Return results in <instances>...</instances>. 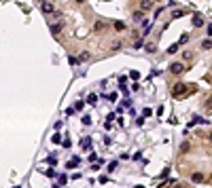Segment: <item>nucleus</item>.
Returning a JSON list of instances; mask_svg holds the SVG:
<instances>
[{
	"mask_svg": "<svg viewBox=\"0 0 212 188\" xmlns=\"http://www.w3.org/2000/svg\"><path fill=\"white\" fill-rule=\"evenodd\" d=\"M187 89H191V87H187V85H182V83H178V85H174L172 87V97H176V100H178V97H184L187 95L189 91Z\"/></svg>",
	"mask_w": 212,
	"mask_h": 188,
	"instance_id": "1",
	"label": "nucleus"
},
{
	"mask_svg": "<svg viewBox=\"0 0 212 188\" xmlns=\"http://www.w3.org/2000/svg\"><path fill=\"white\" fill-rule=\"evenodd\" d=\"M170 72H172V74H182V72H184V64H180V61H174V64L170 66Z\"/></svg>",
	"mask_w": 212,
	"mask_h": 188,
	"instance_id": "2",
	"label": "nucleus"
},
{
	"mask_svg": "<svg viewBox=\"0 0 212 188\" xmlns=\"http://www.w3.org/2000/svg\"><path fill=\"white\" fill-rule=\"evenodd\" d=\"M40 11L47 13V15H51V13H55V6H53L51 2H40Z\"/></svg>",
	"mask_w": 212,
	"mask_h": 188,
	"instance_id": "3",
	"label": "nucleus"
},
{
	"mask_svg": "<svg viewBox=\"0 0 212 188\" xmlns=\"http://www.w3.org/2000/svg\"><path fill=\"white\" fill-rule=\"evenodd\" d=\"M193 25H195V28H201V25H204V17H201L199 13L193 15Z\"/></svg>",
	"mask_w": 212,
	"mask_h": 188,
	"instance_id": "4",
	"label": "nucleus"
},
{
	"mask_svg": "<svg viewBox=\"0 0 212 188\" xmlns=\"http://www.w3.org/2000/svg\"><path fill=\"white\" fill-rule=\"evenodd\" d=\"M151 6H153V0H142V2H140L142 11H151Z\"/></svg>",
	"mask_w": 212,
	"mask_h": 188,
	"instance_id": "5",
	"label": "nucleus"
},
{
	"mask_svg": "<svg viewBox=\"0 0 212 188\" xmlns=\"http://www.w3.org/2000/svg\"><path fill=\"white\" fill-rule=\"evenodd\" d=\"M191 182H193V184L204 182V175H201V173H193V175H191Z\"/></svg>",
	"mask_w": 212,
	"mask_h": 188,
	"instance_id": "6",
	"label": "nucleus"
},
{
	"mask_svg": "<svg viewBox=\"0 0 212 188\" xmlns=\"http://www.w3.org/2000/svg\"><path fill=\"white\" fill-rule=\"evenodd\" d=\"M61 28H64L61 23H53V25H51V34H59V32H61Z\"/></svg>",
	"mask_w": 212,
	"mask_h": 188,
	"instance_id": "7",
	"label": "nucleus"
},
{
	"mask_svg": "<svg viewBox=\"0 0 212 188\" xmlns=\"http://www.w3.org/2000/svg\"><path fill=\"white\" fill-rule=\"evenodd\" d=\"M76 165H78V159H70L68 163H66V167H68V169H74Z\"/></svg>",
	"mask_w": 212,
	"mask_h": 188,
	"instance_id": "8",
	"label": "nucleus"
},
{
	"mask_svg": "<svg viewBox=\"0 0 212 188\" xmlns=\"http://www.w3.org/2000/svg\"><path fill=\"white\" fill-rule=\"evenodd\" d=\"M144 51H146V53H155V51H157V47L148 42V44H144Z\"/></svg>",
	"mask_w": 212,
	"mask_h": 188,
	"instance_id": "9",
	"label": "nucleus"
},
{
	"mask_svg": "<svg viewBox=\"0 0 212 188\" xmlns=\"http://www.w3.org/2000/svg\"><path fill=\"white\" fill-rule=\"evenodd\" d=\"M95 102H98V95H95V93H91L89 97H87V104H91V106H93Z\"/></svg>",
	"mask_w": 212,
	"mask_h": 188,
	"instance_id": "10",
	"label": "nucleus"
},
{
	"mask_svg": "<svg viewBox=\"0 0 212 188\" xmlns=\"http://www.w3.org/2000/svg\"><path fill=\"white\" fill-rule=\"evenodd\" d=\"M114 30H125V23H123V21H114Z\"/></svg>",
	"mask_w": 212,
	"mask_h": 188,
	"instance_id": "11",
	"label": "nucleus"
},
{
	"mask_svg": "<svg viewBox=\"0 0 212 188\" xmlns=\"http://www.w3.org/2000/svg\"><path fill=\"white\" fill-rule=\"evenodd\" d=\"M182 59H184V61L193 59V53H191V51H184V53H182Z\"/></svg>",
	"mask_w": 212,
	"mask_h": 188,
	"instance_id": "12",
	"label": "nucleus"
},
{
	"mask_svg": "<svg viewBox=\"0 0 212 188\" xmlns=\"http://www.w3.org/2000/svg\"><path fill=\"white\" fill-rule=\"evenodd\" d=\"M110 49H112V51H117V49H121V40H114V42L110 44Z\"/></svg>",
	"mask_w": 212,
	"mask_h": 188,
	"instance_id": "13",
	"label": "nucleus"
},
{
	"mask_svg": "<svg viewBox=\"0 0 212 188\" xmlns=\"http://www.w3.org/2000/svg\"><path fill=\"white\" fill-rule=\"evenodd\" d=\"M178 47H180V42H176V44H172V47H170V49H167V53H176V51H178Z\"/></svg>",
	"mask_w": 212,
	"mask_h": 188,
	"instance_id": "14",
	"label": "nucleus"
},
{
	"mask_svg": "<svg viewBox=\"0 0 212 188\" xmlns=\"http://www.w3.org/2000/svg\"><path fill=\"white\" fill-rule=\"evenodd\" d=\"M87 59H89V53L83 51V53H81V57H78V61H87Z\"/></svg>",
	"mask_w": 212,
	"mask_h": 188,
	"instance_id": "15",
	"label": "nucleus"
},
{
	"mask_svg": "<svg viewBox=\"0 0 212 188\" xmlns=\"http://www.w3.org/2000/svg\"><path fill=\"white\" fill-rule=\"evenodd\" d=\"M201 49H212V40H204L201 42Z\"/></svg>",
	"mask_w": 212,
	"mask_h": 188,
	"instance_id": "16",
	"label": "nucleus"
},
{
	"mask_svg": "<svg viewBox=\"0 0 212 188\" xmlns=\"http://www.w3.org/2000/svg\"><path fill=\"white\" fill-rule=\"evenodd\" d=\"M142 13H144V11H142V8H140V11H138V13H134V19H136V21H138V19H142Z\"/></svg>",
	"mask_w": 212,
	"mask_h": 188,
	"instance_id": "17",
	"label": "nucleus"
},
{
	"mask_svg": "<svg viewBox=\"0 0 212 188\" xmlns=\"http://www.w3.org/2000/svg\"><path fill=\"white\" fill-rule=\"evenodd\" d=\"M89 144H91V137H85L83 140V148H89Z\"/></svg>",
	"mask_w": 212,
	"mask_h": 188,
	"instance_id": "18",
	"label": "nucleus"
},
{
	"mask_svg": "<svg viewBox=\"0 0 212 188\" xmlns=\"http://www.w3.org/2000/svg\"><path fill=\"white\" fill-rule=\"evenodd\" d=\"M180 150L187 152V150H189V142H182V144H180Z\"/></svg>",
	"mask_w": 212,
	"mask_h": 188,
	"instance_id": "19",
	"label": "nucleus"
},
{
	"mask_svg": "<svg viewBox=\"0 0 212 188\" xmlns=\"http://www.w3.org/2000/svg\"><path fill=\"white\" fill-rule=\"evenodd\" d=\"M172 17H174V19H178V17H182V11H180V8H178V11H174V13H172Z\"/></svg>",
	"mask_w": 212,
	"mask_h": 188,
	"instance_id": "20",
	"label": "nucleus"
},
{
	"mask_svg": "<svg viewBox=\"0 0 212 188\" xmlns=\"http://www.w3.org/2000/svg\"><path fill=\"white\" fill-rule=\"evenodd\" d=\"M45 175H47V177H55V171H53V169H47Z\"/></svg>",
	"mask_w": 212,
	"mask_h": 188,
	"instance_id": "21",
	"label": "nucleus"
},
{
	"mask_svg": "<svg viewBox=\"0 0 212 188\" xmlns=\"http://www.w3.org/2000/svg\"><path fill=\"white\" fill-rule=\"evenodd\" d=\"M129 76L134 78V80H138V78H140V72H136V70H134V72H129Z\"/></svg>",
	"mask_w": 212,
	"mask_h": 188,
	"instance_id": "22",
	"label": "nucleus"
},
{
	"mask_svg": "<svg viewBox=\"0 0 212 188\" xmlns=\"http://www.w3.org/2000/svg\"><path fill=\"white\" fill-rule=\"evenodd\" d=\"M151 114H153L151 108H144V110H142V116H151Z\"/></svg>",
	"mask_w": 212,
	"mask_h": 188,
	"instance_id": "23",
	"label": "nucleus"
},
{
	"mask_svg": "<svg viewBox=\"0 0 212 188\" xmlns=\"http://www.w3.org/2000/svg\"><path fill=\"white\" fill-rule=\"evenodd\" d=\"M83 106H85L83 102H76V104H74V110H83Z\"/></svg>",
	"mask_w": 212,
	"mask_h": 188,
	"instance_id": "24",
	"label": "nucleus"
},
{
	"mask_svg": "<svg viewBox=\"0 0 212 188\" xmlns=\"http://www.w3.org/2000/svg\"><path fill=\"white\" fill-rule=\"evenodd\" d=\"M187 40H189V36H187V34H182V36H180V40H178V42H180V44H184V42H187Z\"/></svg>",
	"mask_w": 212,
	"mask_h": 188,
	"instance_id": "25",
	"label": "nucleus"
},
{
	"mask_svg": "<svg viewBox=\"0 0 212 188\" xmlns=\"http://www.w3.org/2000/svg\"><path fill=\"white\" fill-rule=\"evenodd\" d=\"M59 140H61V137H59V133H55V135H53V144H59Z\"/></svg>",
	"mask_w": 212,
	"mask_h": 188,
	"instance_id": "26",
	"label": "nucleus"
},
{
	"mask_svg": "<svg viewBox=\"0 0 212 188\" xmlns=\"http://www.w3.org/2000/svg\"><path fill=\"white\" fill-rule=\"evenodd\" d=\"M83 125H91V119H89V116H83Z\"/></svg>",
	"mask_w": 212,
	"mask_h": 188,
	"instance_id": "27",
	"label": "nucleus"
},
{
	"mask_svg": "<svg viewBox=\"0 0 212 188\" xmlns=\"http://www.w3.org/2000/svg\"><path fill=\"white\" fill-rule=\"evenodd\" d=\"M57 184L61 186V184H66V175H59V180H57Z\"/></svg>",
	"mask_w": 212,
	"mask_h": 188,
	"instance_id": "28",
	"label": "nucleus"
},
{
	"mask_svg": "<svg viewBox=\"0 0 212 188\" xmlns=\"http://www.w3.org/2000/svg\"><path fill=\"white\" fill-rule=\"evenodd\" d=\"M206 108H208V110H212V97H210V100L206 102Z\"/></svg>",
	"mask_w": 212,
	"mask_h": 188,
	"instance_id": "29",
	"label": "nucleus"
},
{
	"mask_svg": "<svg viewBox=\"0 0 212 188\" xmlns=\"http://www.w3.org/2000/svg\"><path fill=\"white\" fill-rule=\"evenodd\" d=\"M76 2H78V4H83V2H85V0H76Z\"/></svg>",
	"mask_w": 212,
	"mask_h": 188,
	"instance_id": "30",
	"label": "nucleus"
},
{
	"mask_svg": "<svg viewBox=\"0 0 212 188\" xmlns=\"http://www.w3.org/2000/svg\"><path fill=\"white\" fill-rule=\"evenodd\" d=\"M210 140H212V133H210Z\"/></svg>",
	"mask_w": 212,
	"mask_h": 188,
	"instance_id": "31",
	"label": "nucleus"
}]
</instances>
